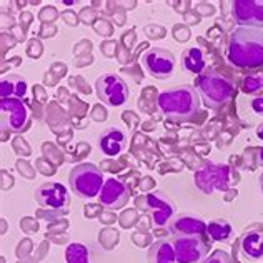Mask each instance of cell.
<instances>
[{
	"label": "cell",
	"mask_w": 263,
	"mask_h": 263,
	"mask_svg": "<svg viewBox=\"0 0 263 263\" xmlns=\"http://www.w3.org/2000/svg\"><path fill=\"white\" fill-rule=\"evenodd\" d=\"M257 135H258V138H261V140H263V123H260V125H258V128H257Z\"/></svg>",
	"instance_id": "d4e9b609"
},
{
	"label": "cell",
	"mask_w": 263,
	"mask_h": 263,
	"mask_svg": "<svg viewBox=\"0 0 263 263\" xmlns=\"http://www.w3.org/2000/svg\"><path fill=\"white\" fill-rule=\"evenodd\" d=\"M95 88H97L99 99L110 107L123 105L130 97V90H128L127 84L119 77V75H114V73L102 75V77L97 80Z\"/></svg>",
	"instance_id": "ba28073f"
},
{
	"label": "cell",
	"mask_w": 263,
	"mask_h": 263,
	"mask_svg": "<svg viewBox=\"0 0 263 263\" xmlns=\"http://www.w3.org/2000/svg\"><path fill=\"white\" fill-rule=\"evenodd\" d=\"M2 128L10 132H25L32 123L30 110L20 99H2L0 102Z\"/></svg>",
	"instance_id": "8992f818"
},
{
	"label": "cell",
	"mask_w": 263,
	"mask_h": 263,
	"mask_svg": "<svg viewBox=\"0 0 263 263\" xmlns=\"http://www.w3.org/2000/svg\"><path fill=\"white\" fill-rule=\"evenodd\" d=\"M140 64L148 75L160 80L168 79L175 70L174 53L165 48H150L140 57Z\"/></svg>",
	"instance_id": "9c48e42d"
},
{
	"label": "cell",
	"mask_w": 263,
	"mask_h": 263,
	"mask_svg": "<svg viewBox=\"0 0 263 263\" xmlns=\"http://www.w3.org/2000/svg\"><path fill=\"white\" fill-rule=\"evenodd\" d=\"M182 65L189 73L193 75H200L205 70V55L202 52V48L198 47H192L183 53L182 59Z\"/></svg>",
	"instance_id": "ffe728a7"
},
{
	"label": "cell",
	"mask_w": 263,
	"mask_h": 263,
	"mask_svg": "<svg viewBox=\"0 0 263 263\" xmlns=\"http://www.w3.org/2000/svg\"><path fill=\"white\" fill-rule=\"evenodd\" d=\"M252 108H253L255 114L263 115V97H258V99H255L252 102Z\"/></svg>",
	"instance_id": "cb8c5ba5"
},
{
	"label": "cell",
	"mask_w": 263,
	"mask_h": 263,
	"mask_svg": "<svg viewBox=\"0 0 263 263\" xmlns=\"http://www.w3.org/2000/svg\"><path fill=\"white\" fill-rule=\"evenodd\" d=\"M168 230L172 235H197V237H205L206 235V223L198 217L192 215H180L170 221Z\"/></svg>",
	"instance_id": "5bb4252c"
},
{
	"label": "cell",
	"mask_w": 263,
	"mask_h": 263,
	"mask_svg": "<svg viewBox=\"0 0 263 263\" xmlns=\"http://www.w3.org/2000/svg\"><path fill=\"white\" fill-rule=\"evenodd\" d=\"M260 186H261V192H263V174L260 175Z\"/></svg>",
	"instance_id": "4316f807"
},
{
	"label": "cell",
	"mask_w": 263,
	"mask_h": 263,
	"mask_svg": "<svg viewBox=\"0 0 263 263\" xmlns=\"http://www.w3.org/2000/svg\"><path fill=\"white\" fill-rule=\"evenodd\" d=\"M27 92V82L17 75H9L2 77L0 82V95L2 99H20Z\"/></svg>",
	"instance_id": "e0dca14e"
},
{
	"label": "cell",
	"mask_w": 263,
	"mask_h": 263,
	"mask_svg": "<svg viewBox=\"0 0 263 263\" xmlns=\"http://www.w3.org/2000/svg\"><path fill=\"white\" fill-rule=\"evenodd\" d=\"M33 195H35L37 203L47 210H67L68 203H70V195H68L67 186L57 182L42 183Z\"/></svg>",
	"instance_id": "8fae6325"
},
{
	"label": "cell",
	"mask_w": 263,
	"mask_h": 263,
	"mask_svg": "<svg viewBox=\"0 0 263 263\" xmlns=\"http://www.w3.org/2000/svg\"><path fill=\"white\" fill-rule=\"evenodd\" d=\"M172 245L175 248L177 263L205 261L209 253V243L205 241V237H197V235H178L172 240Z\"/></svg>",
	"instance_id": "52a82bcc"
},
{
	"label": "cell",
	"mask_w": 263,
	"mask_h": 263,
	"mask_svg": "<svg viewBox=\"0 0 263 263\" xmlns=\"http://www.w3.org/2000/svg\"><path fill=\"white\" fill-rule=\"evenodd\" d=\"M227 60L238 68L263 67V32L248 27L235 29L228 39Z\"/></svg>",
	"instance_id": "6da1fadb"
},
{
	"label": "cell",
	"mask_w": 263,
	"mask_h": 263,
	"mask_svg": "<svg viewBox=\"0 0 263 263\" xmlns=\"http://www.w3.org/2000/svg\"><path fill=\"white\" fill-rule=\"evenodd\" d=\"M203 263H230V257L223 250H215Z\"/></svg>",
	"instance_id": "603a6c76"
},
{
	"label": "cell",
	"mask_w": 263,
	"mask_h": 263,
	"mask_svg": "<svg viewBox=\"0 0 263 263\" xmlns=\"http://www.w3.org/2000/svg\"><path fill=\"white\" fill-rule=\"evenodd\" d=\"M130 198V189L125 182H122L119 178L110 177L105 180L103 183L100 195H99V202L100 205H103L105 209L110 210H119L123 209L128 203Z\"/></svg>",
	"instance_id": "4fadbf2b"
},
{
	"label": "cell",
	"mask_w": 263,
	"mask_h": 263,
	"mask_svg": "<svg viewBox=\"0 0 263 263\" xmlns=\"http://www.w3.org/2000/svg\"><path fill=\"white\" fill-rule=\"evenodd\" d=\"M70 189L80 198H93L100 195V190L105 180L102 170L93 163H80L72 168L68 175Z\"/></svg>",
	"instance_id": "277c9868"
},
{
	"label": "cell",
	"mask_w": 263,
	"mask_h": 263,
	"mask_svg": "<svg viewBox=\"0 0 263 263\" xmlns=\"http://www.w3.org/2000/svg\"><path fill=\"white\" fill-rule=\"evenodd\" d=\"M195 183L202 192L212 193L215 190L227 192L232 183L230 167L221 163H205L195 172Z\"/></svg>",
	"instance_id": "5b68a950"
},
{
	"label": "cell",
	"mask_w": 263,
	"mask_h": 263,
	"mask_svg": "<svg viewBox=\"0 0 263 263\" xmlns=\"http://www.w3.org/2000/svg\"><path fill=\"white\" fill-rule=\"evenodd\" d=\"M241 253L245 255L248 260L260 261L263 260V233L257 230L247 232L240 240Z\"/></svg>",
	"instance_id": "2e32d148"
},
{
	"label": "cell",
	"mask_w": 263,
	"mask_h": 263,
	"mask_svg": "<svg viewBox=\"0 0 263 263\" xmlns=\"http://www.w3.org/2000/svg\"><path fill=\"white\" fill-rule=\"evenodd\" d=\"M100 150L108 157L120 155L127 148V135L119 128H108L99 138Z\"/></svg>",
	"instance_id": "9a60e30c"
},
{
	"label": "cell",
	"mask_w": 263,
	"mask_h": 263,
	"mask_svg": "<svg viewBox=\"0 0 263 263\" xmlns=\"http://www.w3.org/2000/svg\"><path fill=\"white\" fill-rule=\"evenodd\" d=\"M148 261L150 263H177L175 248L172 245V241H167V240L155 241L148 252Z\"/></svg>",
	"instance_id": "ac0fdd59"
},
{
	"label": "cell",
	"mask_w": 263,
	"mask_h": 263,
	"mask_svg": "<svg viewBox=\"0 0 263 263\" xmlns=\"http://www.w3.org/2000/svg\"><path fill=\"white\" fill-rule=\"evenodd\" d=\"M157 107L170 120H192L200 110V95L192 85H180L158 95Z\"/></svg>",
	"instance_id": "7a4b0ae2"
},
{
	"label": "cell",
	"mask_w": 263,
	"mask_h": 263,
	"mask_svg": "<svg viewBox=\"0 0 263 263\" xmlns=\"http://www.w3.org/2000/svg\"><path fill=\"white\" fill-rule=\"evenodd\" d=\"M232 17L240 27H263V0H235L232 4Z\"/></svg>",
	"instance_id": "7c38bea8"
},
{
	"label": "cell",
	"mask_w": 263,
	"mask_h": 263,
	"mask_svg": "<svg viewBox=\"0 0 263 263\" xmlns=\"http://www.w3.org/2000/svg\"><path fill=\"white\" fill-rule=\"evenodd\" d=\"M206 233L213 241H220V243H230L233 240V228L227 220H212L206 225Z\"/></svg>",
	"instance_id": "d6986e66"
},
{
	"label": "cell",
	"mask_w": 263,
	"mask_h": 263,
	"mask_svg": "<svg viewBox=\"0 0 263 263\" xmlns=\"http://www.w3.org/2000/svg\"><path fill=\"white\" fill-rule=\"evenodd\" d=\"M233 82L227 75L209 70L198 79V92L209 108L218 110L230 102L233 95Z\"/></svg>",
	"instance_id": "3957f363"
},
{
	"label": "cell",
	"mask_w": 263,
	"mask_h": 263,
	"mask_svg": "<svg viewBox=\"0 0 263 263\" xmlns=\"http://www.w3.org/2000/svg\"><path fill=\"white\" fill-rule=\"evenodd\" d=\"M258 162H260V163L263 165V148L260 150V155H258Z\"/></svg>",
	"instance_id": "484cf974"
},
{
	"label": "cell",
	"mask_w": 263,
	"mask_h": 263,
	"mask_svg": "<svg viewBox=\"0 0 263 263\" xmlns=\"http://www.w3.org/2000/svg\"><path fill=\"white\" fill-rule=\"evenodd\" d=\"M263 87V79L261 77H255V75H248V77L243 80V85H241V90L245 93H257L258 90H261Z\"/></svg>",
	"instance_id": "7402d4cb"
},
{
	"label": "cell",
	"mask_w": 263,
	"mask_h": 263,
	"mask_svg": "<svg viewBox=\"0 0 263 263\" xmlns=\"http://www.w3.org/2000/svg\"><path fill=\"white\" fill-rule=\"evenodd\" d=\"M145 210L152 218V225L157 228L167 227L175 215V205L162 192H152L143 198Z\"/></svg>",
	"instance_id": "30bf717a"
},
{
	"label": "cell",
	"mask_w": 263,
	"mask_h": 263,
	"mask_svg": "<svg viewBox=\"0 0 263 263\" xmlns=\"http://www.w3.org/2000/svg\"><path fill=\"white\" fill-rule=\"evenodd\" d=\"M68 263H87V252L82 245H70L67 250Z\"/></svg>",
	"instance_id": "44dd1931"
}]
</instances>
